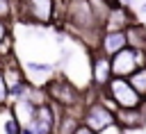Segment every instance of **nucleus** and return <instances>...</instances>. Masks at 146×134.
I'll return each mask as SVG.
<instances>
[{"label": "nucleus", "instance_id": "1", "mask_svg": "<svg viewBox=\"0 0 146 134\" xmlns=\"http://www.w3.org/2000/svg\"><path fill=\"white\" fill-rule=\"evenodd\" d=\"M103 95H105L107 100H112L114 109H135V107L146 104V102L137 95V91L130 86V82H128L125 77H112L110 84L105 86Z\"/></svg>", "mask_w": 146, "mask_h": 134}, {"label": "nucleus", "instance_id": "2", "mask_svg": "<svg viewBox=\"0 0 146 134\" xmlns=\"http://www.w3.org/2000/svg\"><path fill=\"white\" fill-rule=\"evenodd\" d=\"M82 125L89 127V129L96 132V134H103L107 127L116 125V116H114V111H112L110 107H105L100 100L87 102L84 109H82Z\"/></svg>", "mask_w": 146, "mask_h": 134}, {"label": "nucleus", "instance_id": "3", "mask_svg": "<svg viewBox=\"0 0 146 134\" xmlns=\"http://www.w3.org/2000/svg\"><path fill=\"white\" fill-rule=\"evenodd\" d=\"M112 77H130L135 70H139L141 66H146V52L135 50V48H123L121 52H116L112 59Z\"/></svg>", "mask_w": 146, "mask_h": 134}, {"label": "nucleus", "instance_id": "4", "mask_svg": "<svg viewBox=\"0 0 146 134\" xmlns=\"http://www.w3.org/2000/svg\"><path fill=\"white\" fill-rule=\"evenodd\" d=\"M18 11L23 20L50 25L55 20V0H18Z\"/></svg>", "mask_w": 146, "mask_h": 134}, {"label": "nucleus", "instance_id": "5", "mask_svg": "<svg viewBox=\"0 0 146 134\" xmlns=\"http://www.w3.org/2000/svg\"><path fill=\"white\" fill-rule=\"evenodd\" d=\"M89 77H91V86L98 91H105V86L112 79V64L110 57L103 55L98 48L91 50V68H89Z\"/></svg>", "mask_w": 146, "mask_h": 134}, {"label": "nucleus", "instance_id": "6", "mask_svg": "<svg viewBox=\"0 0 146 134\" xmlns=\"http://www.w3.org/2000/svg\"><path fill=\"white\" fill-rule=\"evenodd\" d=\"M57 116H59V107H55L52 102H43V104L36 107L34 118L27 127H32L34 134H55Z\"/></svg>", "mask_w": 146, "mask_h": 134}, {"label": "nucleus", "instance_id": "7", "mask_svg": "<svg viewBox=\"0 0 146 134\" xmlns=\"http://www.w3.org/2000/svg\"><path fill=\"white\" fill-rule=\"evenodd\" d=\"M116 125L121 127V132H135V129H144L146 127V104L135 107V109H116Z\"/></svg>", "mask_w": 146, "mask_h": 134}, {"label": "nucleus", "instance_id": "8", "mask_svg": "<svg viewBox=\"0 0 146 134\" xmlns=\"http://www.w3.org/2000/svg\"><path fill=\"white\" fill-rule=\"evenodd\" d=\"M123 48H128V39H125V32H103L100 36V43H98V50L103 55H107L110 59L121 52Z\"/></svg>", "mask_w": 146, "mask_h": 134}, {"label": "nucleus", "instance_id": "9", "mask_svg": "<svg viewBox=\"0 0 146 134\" xmlns=\"http://www.w3.org/2000/svg\"><path fill=\"white\" fill-rule=\"evenodd\" d=\"M9 104H11L18 123H21V127H27V125L32 123L34 111H36V107H39V104H34L30 98H21V100H14V102H9Z\"/></svg>", "mask_w": 146, "mask_h": 134}, {"label": "nucleus", "instance_id": "10", "mask_svg": "<svg viewBox=\"0 0 146 134\" xmlns=\"http://www.w3.org/2000/svg\"><path fill=\"white\" fill-rule=\"evenodd\" d=\"M0 134H21V123L9 102L0 107Z\"/></svg>", "mask_w": 146, "mask_h": 134}, {"label": "nucleus", "instance_id": "11", "mask_svg": "<svg viewBox=\"0 0 146 134\" xmlns=\"http://www.w3.org/2000/svg\"><path fill=\"white\" fill-rule=\"evenodd\" d=\"M125 39H128V48H135V50L146 52V30H144V25L132 23L125 30Z\"/></svg>", "mask_w": 146, "mask_h": 134}, {"label": "nucleus", "instance_id": "12", "mask_svg": "<svg viewBox=\"0 0 146 134\" xmlns=\"http://www.w3.org/2000/svg\"><path fill=\"white\" fill-rule=\"evenodd\" d=\"M128 82H130V86L137 91V95L146 102V66H141L139 70H135V73L128 77Z\"/></svg>", "mask_w": 146, "mask_h": 134}, {"label": "nucleus", "instance_id": "13", "mask_svg": "<svg viewBox=\"0 0 146 134\" xmlns=\"http://www.w3.org/2000/svg\"><path fill=\"white\" fill-rule=\"evenodd\" d=\"M11 32H9V23L0 18V59L11 55Z\"/></svg>", "mask_w": 146, "mask_h": 134}, {"label": "nucleus", "instance_id": "14", "mask_svg": "<svg viewBox=\"0 0 146 134\" xmlns=\"http://www.w3.org/2000/svg\"><path fill=\"white\" fill-rule=\"evenodd\" d=\"M25 70L27 73H34V75H46V77L57 75V66L55 64H39V61H27L25 64Z\"/></svg>", "mask_w": 146, "mask_h": 134}, {"label": "nucleus", "instance_id": "15", "mask_svg": "<svg viewBox=\"0 0 146 134\" xmlns=\"http://www.w3.org/2000/svg\"><path fill=\"white\" fill-rule=\"evenodd\" d=\"M0 18L7 20V23L14 18V5L9 0H0Z\"/></svg>", "mask_w": 146, "mask_h": 134}, {"label": "nucleus", "instance_id": "16", "mask_svg": "<svg viewBox=\"0 0 146 134\" xmlns=\"http://www.w3.org/2000/svg\"><path fill=\"white\" fill-rule=\"evenodd\" d=\"M7 102H9V86L5 82V75L0 73V107L7 104Z\"/></svg>", "mask_w": 146, "mask_h": 134}, {"label": "nucleus", "instance_id": "17", "mask_svg": "<svg viewBox=\"0 0 146 134\" xmlns=\"http://www.w3.org/2000/svg\"><path fill=\"white\" fill-rule=\"evenodd\" d=\"M139 20H141V23H146V2H141V5H139Z\"/></svg>", "mask_w": 146, "mask_h": 134}, {"label": "nucleus", "instance_id": "18", "mask_svg": "<svg viewBox=\"0 0 146 134\" xmlns=\"http://www.w3.org/2000/svg\"><path fill=\"white\" fill-rule=\"evenodd\" d=\"M75 134H96V132H91L89 127H84V125H80V127L75 129Z\"/></svg>", "mask_w": 146, "mask_h": 134}, {"label": "nucleus", "instance_id": "19", "mask_svg": "<svg viewBox=\"0 0 146 134\" xmlns=\"http://www.w3.org/2000/svg\"><path fill=\"white\" fill-rule=\"evenodd\" d=\"M21 134H34L32 127H21Z\"/></svg>", "mask_w": 146, "mask_h": 134}, {"label": "nucleus", "instance_id": "20", "mask_svg": "<svg viewBox=\"0 0 146 134\" xmlns=\"http://www.w3.org/2000/svg\"><path fill=\"white\" fill-rule=\"evenodd\" d=\"M9 2H11V5H14V2H16V0H9Z\"/></svg>", "mask_w": 146, "mask_h": 134}, {"label": "nucleus", "instance_id": "21", "mask_svg": "<svg viewBox=\"0 0 146 134\" xmlns=\"http://www.w3.org/2000/svg\"><path fill=\"white\" fill-rule=\"evenodd\" d=\"M0 68H2V59H0Z\"/></svg>", "mask_w": 146, "mask_h": 134}, {"label": "nucleus", "instance_id": "22", "mask_svg": "<svg viewBox=\"0 0 146 134\" xmlns=\"http://www.w3.org/2000/svg\"><path fill=\"white\" fill-rule=\"evenodd\" d=\"M121 134H125V132H121Z\"/></svg>", "mask_w": 146, "mask_h": 134}]
</instances>
